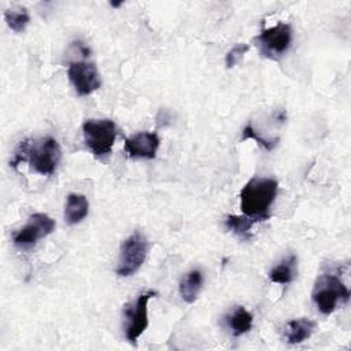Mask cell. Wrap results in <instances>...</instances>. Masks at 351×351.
<instances>
[{
	"instance_id": "cell-1",
	"label": "cell",
	"mask_w": 351,
	"mask_h": 351,
	"mask_svg": "<svg viewBox=\"0 0 351 351\" xmlns=\"http://www.w3.org/2000/svg\"><path fill=\"white\" fill-rule=\"evenodd\" d=\"M60 158V145L53 137H45L37 141L23 140L21 141L11 165L16 167L21 162H29L33 171L43 176H51L55 173Z\"/></svg>"
},
{
	"instance_id": "cell-2",
	"label": "cell",
	"mask_w": 351,
	"mask_h": 351,
	"mask_svg": "<svg viewBox=\"0 0 351 351\" xmlns=\"http://www.w3.org/2000/svg\"><path fill=\"white\" fill-rule=\"evenodd\" d=\"M278 182L274 178L254 177L240 191V208L256 222L270 218V207L276 200Z\"/></svg>"
},
{
	"instance_id": "cell-3",
	"label": "cell",
	"mask_w": 351,
	"mask_h": 351,
	"mask_svg": "<svg viewBox=\"0 0 351 351\" xmlns=\"http://www.w3.org/2000/svg\"><path fill=\"white\" fill-rule=\"evenodd\" d=\"M311 299L321 314L329 315L337 308L339 303L348 302L350 291L340 277L332 273H325L317 278Z\"/></svg>"
},
{
	"instance_id": "cell-4",
	"label": "cell",
	"mask_w": 351,
	"mask_h": 351,
	"mask_svg": "<svg viewBox=\"0 0 351 351\" xmlns=\"http://www.w3.org/2000/svg\"><path fill=\"white\" fill-rule=\"evenodd\" d=\"M117 133V126L111 119H88L82 123L84 141L96 158L111 154Z\"/></svg>"
},
{
	"instance_id": "cell-5",
	"label": "cell",
	"mask_w": 351,
	"mask_h": 351,
	"mask_svg": "<svg viewBox=\"0 0 351 351\" xmlns=\"http://www.w3.org/2000/svg\"><path fill=\"white\" fill-rule=\"evenodd\" d=\"M254 41L263 58L280 60L292 44V27L289 23L278 22L277 25L262 30Z\"/></svg>"
},
{
	"instance_id": "cell-6",
	"label": "cell",
	"mask_w": 351,
	"mask_h": 351,
	"mask_svg": "<svg viewBox=\"0 0 351 351\" xmlns=\"http://www.w3.org/2000/svg\"><path fill=\"white\" fill-rule=\"evenodd\" d=\"M148 252V241L140 232L130 234L121 247L119 262L117 266V274L119 277H129L134 274L144 263Z\"/></svg>"
},
{
	"instance_id": "cell-7",
	"label": "cell",
	"mask_w": 351,
	"mask_h": 351,
	"mask_svg": "<svg viewBox=\"0 0 351 351\" xmlns=\"http://www.w3.org/2000/svg\"><path fill=\"white\" fill-rule=\"evenodd\" d=\"M155 295L156 292L147 291L138 295L134 304H129L123 310L125 337L133 346L137 344V339L144 333L148 326V302Z\"/></svg>"
},
{
	"instance_id": "cell-8",
	"label": "cell",
	"mask_w": 351,
	"mask_h": 351,
	"mask_svg": "<svg viewBox=\"0 0 351 351\" xmlns=\"http://www.w3.org/2000/svg\"><path fill=\"white\" fill-rule=\"evenodd\" d=\"M55 221L45 213H36L29 217L25 226L12 234L14 245L19 248H29L38 240L47 237L55 230Z\"/></svg>"
},
{
	"instance_id": "cell-9",
	"label": "cell",
	"mask_w": 351,
	"mask_h": 351,
	"mask_svg": "<svg viewBox=\"0 0 351 351\" xmlns=\"http://www.w3.org/2000/svg\"><path fill=\"white\" fill-rule=\"evenodd\" d=\"M67 75L80 96H88L101 86L97 67L92 62L75 60L69 64Z\"/></svg>"
},
{
	"instance_id": "cell-10",
	"label": "cell",
	"mask_w": 351,
	"mask_h": 351,
	"mask_svg": "<svg viewBox=\"0 0 351 351\" xmlns=\"http://www.w3.org/2000/svg\"><path fill=\"white\" fill-rule=\"evenodd\" d=\"M160 140L155 132H138L125 140L123 149L130 158L154 159Z\"/></svg>"
},
{
	"instance_id": "cell-11",
	"label": "cell",
	"mask_w": 351,
	"mask_h": 351,
	"mask_svg": "<svg viewBox=\"0 0 351 351\" xmlns=\"http://www.w3.org/2000/svg\"><path fill=\"white\" fill-rule=\"evenodd\" d=\"M317 322L310 318H295L291 319L284 332V337L289 344H299L307 340L315 330Z\"/></svg>"
},
{
	"instance_id": "cell-12",
	"label": "cell",
	"mask_w": 351,
	"mask_h": 351,
	"mask_svg": "<svg viewBox=\"0 0 351 351\" xmlns=\"http://www.w3.org/2000/svg\"><path fill=\"white\" fill-rule=\"evenodd\" d=\"M89 211V202L85 195L81 193H70L67 195L66 206H64V221L69 225L80 223Z\"/></svg>"
},
{
	"instance_id": "cell-13",
	"label": "cell",
	"mask_w": 351,
	"mask_h": 351,
	"mask_svg": "<svg viewBox=\"0 0 351 351\" xmlns=\"http://www.w3.org/2000/svg\"><path fill=\"white\" fill-rule=\"evenodd\" d=\"M226 324L234 337H239L247 332L251 330L252 328V314L243 306H236L230 314L225 317Z\"/></svg>"
},
{
	"instance_id": "cell-14",
	"label": "cell",
	"mask_w": 351,
	"mask_h": 351,
	"mask_svg": "<svg viewBox=\"0 0 351 351\" xmlns=\"http://www.w3.org/2000/svg\"><path fill=\"white\" fill-rule=\"evenodd\" d=\"M298 274V256L291 254L288 258L282 259L277 266L269 271V278L271 282L289 284L295 280Z\"/></svg>"
},
{
	"instance_id": "cell-15",
	"label": "cell",
	"mask_w": 351,
	"mask_h": 351,
	"mask_svg": "<svg viewBox=\"0 0 351 351\" xmlns=\"http://www.w3.org/2000/svg\"><path fill=\"white\" fill-rule=\"evenodd\" d=\"M203 285V273L199 269L188 271L180 281V295L184 302L193 303Z\"/></svg>"
},
{
	"instance_id": "cell-16",
	"label": "cell",
	"mask_w": 351,
	"mask_h": 351,
	"mask_svg": "<svg viewBox=\"0 0 351 351\" xmlns=\"http://www.w3.org/2000/svg\"><path fill=\"white\" fill-rule=\"evenodd\" d=\"M255 223L256 221L247 215H228L223 221V225L228 230L245 240L251 237V229Z\"/></svg>"
},
{
	"instance_id": "cell-17",
	"label": "cell",
	"mask_w": 351,
	"mask_h": 351,
	"mask_svg": "<svg viewBox=\"0 0 351 351\" xmlns=\"http://www.w3.org/2000/svg\"><path fill=\"white\" fill-rule=\"evenodd\" d=\"M4 21L11 30H14L15 33H21L29 25L30 16L26 8H18V10L10 8L4 11Z\"/></svg>"
},
{
	"instance_id": "cell-18",
	"label": "cell",
	"mask_w": 351,
	"mask_h": 351,
	"mask_svg": "<svg viewBox=\"0 0 351 351\" xmlns=\"http://www.w3.org/2000/svg\"><path fill=\"white\" fill-rule=\"evenodd\" d=\"M241 140H254V141H255L262 149H265V151H271V149H274L276 145H277V143H278V138H274V140L271 138V140H270V138H265V137L259 136L258 132L254 129L252 125L244 126Z\"/></svg>"
},
{
	"instance_id": "cell-19",
	"label": "cell",
	"mask_w": 351,
	"mask_h": 351,
	"mask_svg": "<svg viewBox=\"0 0 351 351\" xmlns=\"http://www.w3.org/2000/svg\"><path fill=\"white\" fill-rule=\"evenodd\" d=\"M248 51H250V45L244 44V43H240V44H236L234 47H232L228 51V53L225 55V66H226V69L234 67L243 59V56Z\"/></svg>"
},
{
	"instance_id": "cell-20",
	"label": "cell",
	"mask_w": 351,
	"mask_h": 351,
	"mask_svg": "<svg viewBox=\"0 0 351 351\" xmlns=\"http://www.w3.org/2000/svg\"><path fill=\"white\" fill-rule=\"evenodd\" d=\"M123 4V1L122 0H118V1H110V5L111 7H114V8H118V7H121Z\"/></svg>"
}]
</instances>
